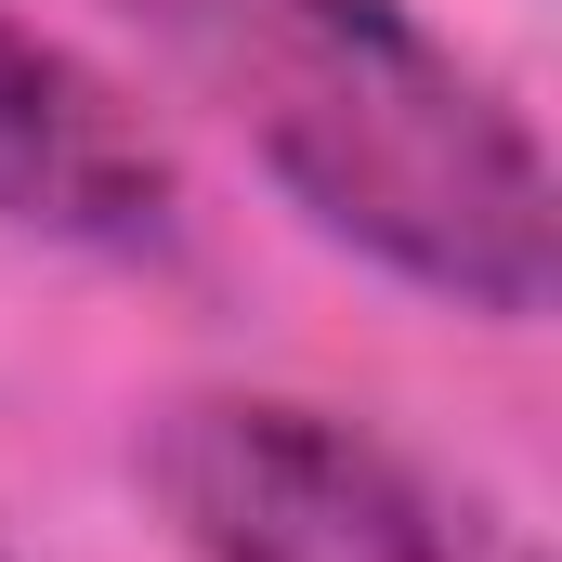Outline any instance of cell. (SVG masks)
<instances>
[{
  "label": "cell",
  "mask_w": 562,
  "mask_h": 562,
  "mask_svg": "<svg viewBox=\"0 0 562 562\" xmlns=\"http://www.w3.org/2000/svg\"><path fill=\"white\" fill-rule=\"evenodd\" d=\"M144 484L196 562H537L497 510L445 497L380 431L288 393H183L144 431Z\"/></svg>",
  "instance_id": "2"
},
{
  "label": "cell",
  "mask_w": 562,
  "mask_h": 562,
  "mask_svg": "<svg viewBox=\"0 0 562 562\" xmlns=\"http://www.w3.org/2000/svg\"><path fill=\"white\" fill-rule=\"evenodd\" d=\"M170 210H183V183H170L157 132L66 40L0 13V223L53 236V249H170Z\"/></svg>",
  "instance_id": "3"
},
{
  "label": "cell",
  "mask_w": 562,
  "mask_h": 562,
  "mask_svg": "<svg viewBox=\"0 0 562 562\" xmlns=\"http://www.w3.org/2000/svg\"><path fill=\"white\" fill-rule=\"evenodd\" d=\"M144 26L301 196L314 236L497 327L550 314V157L406 0H144Z\"/></svg>",
  "instance_id": "1"
}]
</instances>
